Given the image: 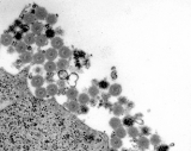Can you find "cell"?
Returning a JSON list of instances; mask_svg holds the SVG:
<instances>
[{"label":"cell","mask_w":191,"mask_h":151,"mask_svg":"<svg viewBox=\"0 0 191 151\" xmlns=\"http://www.w3.org/2000/svg\"><path fill=\"white\" fill-rule=\"evenodd\" d=\"M155 149H157V151H169L170 150V146L166 144H159L158 146H155Z\"/></svg>","instance_id":"obj_36"},{"label":"cell","mask_w":191,"mask_h":151,"mask_svg":"<svg viewBox=\"0 0 191 151\" xmlns=\"http://www.w3.org/2000/svg\"><path fill=\"white\" fill-rule=\"evenodd\" d=\"M32 55H34V54L31 53V51H27V53L22 54L21 56H19V59H21L22 63L29 64V63L32 62Z\"/></svg>","instance_id":"obj_22"},{"label":"cell","mask_w":191,"mask_h":151,"mask_svg":"<svg viewBox=\"0 0 191 151\" xmlns=\"http://www.w3.org/2000/svg\"><path fill=\"white\" fill-rule=\"evenodd\" d=\"M46 21H47V25H55L57 23V16L54 13H48Z\"/></svg>","instance_id":"obj_31"},{"label":"cell","mask_w":191,"mask_h":151,"mask_svg":"<svg viewBox=\"0 0 191 151\" xmlns=\"http://www.w3.org/2000/svg\"><path fill=\"white\" fill-rule=\"evenodd\" d=\"M46 56H44V51H37L36 54L32 55V63L36 66H41L46 63Z\"/></svg>","instance_id":"obj_4"},{"label":"cell","mask_w":191,"mask_h":151,"mask_svg":"<svg viewBox=\"0 0 191 151\" xmlns=\"http://www.w3.org/2000/svg\"><path fill=\"white\" fill-rule=\"evenodd\" d=\"M23 37H24V35L21 31H17V32L14 33L13 40H16V42H21V40H23Z\"/></svg>","instance_id":"obj_39"},{"label":"cell","mask_w":191,"mask_h":151,"mask_svg":"<svg viewBox=\"0 0 191 151\" xmlns=\"http://www.w3.org/2000/svg\"><path fill=\"white\" fill-rule=\"evenodd\" d=\"M111 111L114 113V117H121L124 114V107L122 105H118V104H114L111 107Z\"/></svg>","instance_id":"obj_19"},{"label":"cell","mask_w":191,"mask_h":151,"mask_svg":"<svg viewBox=\"0 0 191 151\" xmlns=\"http://www.w3.org/2000/svg\"><path fill=\"white\" fill-rule=\"evenodd\" d=\"M111 151H117L116 149H112V148H111Z\"/></svg>","instance_id":"obj_48"},{"label":"cell","mask_w":191,"mask_h":151,"mask_svg":"<svg viewBox=\"0 0 191 151\" xmlns=\"http://www.w3.org/2000/svg\"><path fill=\"white\" fill-rule=\"evenodd\" d=\"M97 87H98L99 89H104V91H106V89H109L110 83L106 81V80H100V81H98Z\"/></svg>","instance_id":"obj_35"},{"label":"cell","mask_w":191,"mask_h":151,"mask_svg":"<svg viewBox=\"0 0 191 151\" xmlns=\"http://www.w3.org/2000/svg\"><path fill=\"white\" fill-rule=\"evenodd\" d=\"M110 145H111L112 149H116L117 150V149H121V148H122L123 142L121 138H118V137H116L115 134H112L111 138H110Z\"/></svg>","instance_id":"obj_13"},{"label":"cell","mask_w":191,"mask_h":151,"mask_svg":"<svg viewBox=\"0 0 191 151\" xmlns=\"http://www.w3.org/2000/svg\"><path fill=\"white\" fill-rule=\"evenodd\" d=\"M44 36L47 37L48 40H53L54 37H56V32H55L54 29H51V27H48V29H46Z\"/></svg>","instance_id":"obj_32"},{"label":"cell","mask_w":191,"mask_h":151,"mask_svg":"<svg viewBox=\"0 0 191 151\" xmlns=\"http://www.w3.org/2000/svg\"><path fill=\"white\" fill-rule=\"evenodd\" d=\"M69 78V74L67 73V70H59L57 72V79L62 80V81H67Z\"/></svg>","instance_id":"obj_33"},{"label":"cell","mask_w":191,"mask_h":151,"mask_svg":"<svg viewBox=\"0 0 191 151\" xmlns=\"http://www.w3.org/2000/svg\"><path fill=\"white\" fill-rule=\"evenodd\" d=\"M78 113H80V114H87V113H89V106L80 105V107H79V112H78Z\"/></svg>","instance_id":"obj_37"},{"label":"cell","mask_w":191,"mask_h":151,"mask_svg":"<svg viewBox=\"0 0 191 151\" xmlns=\"http://www.w3.org/2000/svg\"><path fill=\"white\" fill-rule=\"evenodd\" d=\"M43 30H44V24L42 23V21H35L32 25H30V32H32L35 36H38V35H41L43 32Z\"/></svg>","instance_id":"obj_6"},{"label":"cell","mask_w":191,"mask_h":151,"mask_svg":"<svg viewBox=\"0 0 191 151\" xmlns=\"http://www.w3.org/2000/svg\"><path fill=\"white\" fill-rule=\"evenodd\" d=\"M65 95L67 97L68 100H76L78 99V95H79V92H78V89L74 88V87H72V88H69L66 91L65 93Z\"/></svg>","instance_id":"obj_21"},{"label":"cell","mask_w":191,"mask_h":151,"mask_svg":"<svg viewBox=\"0 0 191 151\" xmlns=\"http://www.w3.org/2000/svg\"><path fill=\"white\" fill-rule=\"evenodd\" d=\"M0 44L4 46H11L13 44V36L10 32H5L0 36Z\"/></svg>","instance_id":"obj_1"},{"label":"cell","mask_w":191,"mask_h":151,"mask_svg":"<svg viewBox=\"0 0 191 151\" xmlns=\"http://www.w3.org/2000/svg\"><path fill=\"white\" fill-rule=\"evenodd\" d=\"M57 55L62 59H69L73 56V51L71 50V48H68V46H62L61 49L57 50Z\"/></svg>","instance_id":"obj_3"},{"label":"cell","mask_w":191,"mask_h":151,"mask_svg":"<svg viewBox=\"0 0 191 151\" xmlns=\"http://www.w3.org/2000/svg\"><path fill=\"white\" fill-rule=\"evenodd\" d=\"M35 44L38 46V48H43V46L48 45V38L46 37V36H44V33H41V35L36 36Z\"/></svg>","instance_id":"obj_15"},{"label":"cell","mask_w":191,"mask_h":151,"mask_svg":"<svg viewBox=\"0 0 191 151\" xmlns=\"http://www.w3.org/2000/svg\"><path fill=\"white\" fill-rule=\"evenodd\" d=\"M57 87H59V89L60 88H65L66 87V81H62V80H57Z\"/></svg>","instance_id":"obj_42"},{"label":"cell","mask_w":191,"mask_h":151,"mask_svg":"<svg viewBox=\"0 0 191 151\" xmlns=\"http://www.w3.org/2000/svg\"><path fill=\"white\" fill-rule=\"evenodd\" d=\"M50 45H51V48L55 49V50H59V49H61L62 46H65V43H63L62 37L56 36V37H54L53 40H50Z\"/></svg>","instance_id":"obj_8"},{"label":"cell","mask_w":191,"mask_h":151,"mask_svg":"<svg viewBox=\"0 0 191 151\" xmlns=\"http://www.w3.org/2000/svg\"><path fill=\"white\" fill-rule=\"evenodd\" d=\"M46 82V79L42 76V75H35L31 79V86L35 87V88H40V87H43Z\"/></svg>","instance_id":"obj_7"},{"label":"cell","mask_w":191,"mask_h":151,"mask_svg":"<svg viewBox=\"0 0 191 151\" xmlns=\"http://www.w3.org/2000/svg\"><path fill=\"white\" fill-rule=\"evenodd\" d=\"M152 134V130L148 126H142L140 129V136H143V137H147V136H150Z\"/></svg>","instance_id":"obj_34"},{"label":"cell","mask_w":191,"mask_h":151,"mask_svg":"<svg viewBox=\"0 0 191 151\" xmlns=\"http://www.w3.org/2000/svg\"><path fill=\"white\" fill-rule=\"evenodd\" d=\"M127 105H128V108H129V110H131V108L134 107V104H133V102H130V101H128V104H127Z\"/></svg>","instance_id":"obj_46"},{"label":"cell","mask_w":191,"mask_h":151,"mask_svg":"<svg viewBox=\"0 0 191 151\" xmlns=\"http://www.w3.org/2000/svg\"><path fill=\"white\" fill-rule=\"evenodd\" d=\"M35 40H36V36H35L32 32L25 33V35H24V37H23V42H24L27 46L35 44Z\"/></svg>","instance_id":"obj_20"},{"label":"cell","mask_w":191,"mask_h":151,"mask_svg":"<svg viewBox=\"0 0 191 151\" xmlns=\"http://www.w3.org/2000/svg\"><path fill=\"white\" fill-rule=\"evenodd\" d=\"M23 23L25 24V25H32L35 21H37V19H36V17H35L34 13H31V12H27V13H25L24 16H23Z\"/></svg>","instance_id":"obj_14"},{"label":"cell","mask_w":191,"mask_h":151,"mask_svg":"<svg viewBox=\"0 0 191 151\" xmlns=\"http://www.w3.org/2000/svg\"><path fill=\"white\" fill-rule=\"evenodd\" d=\"M56 67H57L59 70H67L69 67V61L68 59H57Z\"/></svg>","instance_id":"obj_25"},{"label":"cell","mask_w":191,"mask_h":151,"mask_svg":"<svg viewBox=\"0 0 191 151\" xmlns=\"http://www.w3.org/2000/svg\"><path fill=\"white\" fill-rule=\"evenodd\" d=\"M90 95L87 93H79V95H78V99H76V101L79 102V105H89L90 104Z\"/></svg>","instance_id":"obj_17"},{"label":"cell","mask_w":191,"mask_h":151,"mask_svg":"<svg viewBox=\"0 0 191 151\" xmlns=\"http://www.w3.org/2000/svg\"><path fill=\"white\" fill-rule=\"evenodd\" d=\"M137 146L141 149V150H147L150 146L149 139L147 137H143V136H140L137 138Z\"/></svg>","instance_id":"obj_9"},{"label":"cell","mask_w":191,"mask_h":151,"mask_svg":"<svg viewBox=\"0 0 191 151\" xmlns=\"http://www.w3.org/2000/svg\"><path fill=\"white\" fill-rule=\"evenodd\" d=\"M134 124H135V119H134V117H131V116H125L122 119V126L130 127V126H134Z\"/></svg>","instance_id":"obj_27"},{"label":"cell","mask_w":191,"mask_h":151,"mask_svg":"<svg viewBox=\"0 0 191 151\" xmlns=\"http://www.w3.org/2000/svg\"><path fill=\"white\" fill-rule=\"evenodd\" d=\"M109 125L112 130H116L122 126V119H120V117H112L109 120Z\"/></svg>","instance_id":"obj_23"},{"label":"cell","mask_w":191,"mask_h":151,"mask_svg":"<svg viewBox=\"0 0 191 151\" xmlns=\"http://www.w3.org/2000/svg\"><path fill=\"white\" fill-rule=\"evenodd\" d=\"M127 136H129L130 138H139L140 137V130L136 126H130L127 130Z\"/></svg>","instance_id":"obj_24"},{"label":"cell","mask_w":191,"mask_h":151,"mask_svg":"<svg viewBox=\"0 0 191 151\" xmlns=\"http://www.w3.org/2000/svg\"><path fill=\"white\" fill-rule=\"evenodd\" d=\"M35 95H36V98L38 99H44L47 98V91H46V88L44 87H40V88H36L35 89Z\"/></svg>","instance_id":"obj_29"},{"label":"cell","mask_w":191,"mask_h":151,"mask_svg":"<svg viewBox=\"0 0 191 151\" xmlns=\"http://www.w3.org/2000/svg\"><path fill=\"white\" fill-rule=\"evenodd\" d=\"M54 74L53 73H47V78H46V81H48L49 83H54Z\"/></svg>","instance_id":"obj_41"},{"label":"cell","mask_w":191,"mask_h":151,"mask_svg":"<svg viewBox=\"0 0 191 151\" xmlns=\"http://www.w3.org/2000/svg\"><path fill=\"white\" fill-rule=\"evenodd\" d=\"M111 78H112L114 80L116 79V78H117V76H116V73H112V76H111Z\"/></svg>","instance_id":"obj_47"},{"label":"cell","mask_w":191,"mask_h":151,"mask_svg":"<svg viewBox=\"0 0 191 151\" xmlns=\"http://www.w3.org/2000/svg\"><path fill=\"white\" fill-rule=\"evenodd\" d=\"M46 91L48 97H55L56 94H59V87L56 86V83H48Z\"/></svg>","instance_id":"obj_16"},{"label":"cell","mask_w":191,"mask_h":151,"mask_svg":"<svg viewBox=\"0 0 191 151\" xmlns=\"http://www.w3.org/2000/svg\"><path fill=\"white\" fill-rule=\"evenodd\" d=\"M44 56H46V59L47 61H53L55 62V59H57V50H55L53 48H48L47 50L44 51Z\"/></svg>","instance_id":"obj_10"},{"label":"cell","mask_w":191,"mask_h":151,"mask_svg":"<svg viewBox=\"0 0 191 151\" xmlns=\"http://www.w3.org/2000/svg\"><path fill=\"white\" fill-rule=\"evenodd\" d=\"M148 139H149L150 145H153V146H158L159 144H161V138H160V136L157 134V133L150 134V138H148Z\"/></svg>","instance_id":"obj_28"},{"label":"cell","mask_w":191,"mask_h":151,"mask_svg":"<svg viewBox=\"0 0 191 151\" xmlns=\"http://www.w3.org/2000/svg\"><path fill=\"white\" fill-rule=\"evenodd\" d=\"M34 14H35V17H36V19L38 20V21H42V20H46V18H47V16H48V12L44 7L37 6L35 8Z\"/></svg>","instance_id":"obj_5"},{"label":"cell","mask_w":191,"mask_h":151,"mask_svg":"<svg viewBox=\"0 0 191 151\" xmlns=\"http://www.w3.org/2000/svg\"><path fill=\"white\" fill-rule=\"evenodd\" d=\"M43 69H44L47 73H53V74H54V73L57 70L56 62H53V61H47V62L43 64Z\"/></svg>","instance_id":"obj_18"},{"label":"cell","mask_w":191,"mask_h":151,"mask_svg":"<svg viewBox=\"0 0 191 151\" xmlns=\"http://www.w3.org/2000/svg\"><path fill=\"white\" fill-rule=\"evenodd\" d=\"M108 91H109L110 97L118 98V97H121V94H122V86L120 85V83H112V85H110Z\"/></svg>","instance_id":"obj_2"},{"label":"cell","mask_w":191,"mask_h":151,"mask_svg":"<svg viewBox=\"0 0 191 151\" xmlns=\"http://www.w3.org/2000/svg\"><path fill=\"white\" fill-rule=\"evenodd\" d=\"M65 106H66V108H67L69 112H72V113H78V112H79V107H80L79 102H78L76 100H69Z\"/></svg>","instance_id":"obj_11"},{"label":"cell","mask_w":191,"mask_h":151,"mask_svg":"<svg viewBox=\"0 0 191 151\" xmlns=\"http://www.w3.org/2000/svg\"><path fill=\"white\" fill-rule=\"evenodd\" d=\"M29 25H25V24H22V26L19 27V31H21L23 35H25V33H27L29 32Z\"/></svg>","instance_id":"obj_40"},{"label":"cell","mask_w":191,"mask_h":151,"mask_svg":"<svg viewBox=\"0 0 191 151\" xmlns=\"http://www.w3.org/2000/svg\"><path fill=\"white\" fill-rule=\"evenodd\" d=\"M7 53H8V54H13V53H16V50H14L13 46H10V48L7 49Z\"/></svg>","instance_id":"obj_45"},{"label":"cell","mask_w":191,"mask_h":151,"mask_svg":"<svg viewBox=\"0 0 191 151\" xmlns=\"http://www.w3.org/2000/svg\"><path fill=\"white\" fill-rule=\"evenodd\" d=\"M0 46H1V44H0Z\"/></svg>","instance_id":"obj_49"},{"label":"cell","mask_w":191,"mask_h":151,"mask_svg":"<svg viewBox=\"0 0 191 151\" xmlns=\"http://www.w3.org/2000/svg\"><path fill=\"white\" fill-rule=\"evenodd\" d=\"M13 48H14V50H16V53L19 54V55H22V54H24L27 51V45L23 42V40H21V42H16L13 44Z\"/></svg>","instance_id":"obj_12"},{"label":"cell","mask_w":191,"mask_h":151,"mask_svg":"<svg viewBox=\"0 0 191 151\" xmlns=\"http://www.w3.org/2000/svg\"><path fill=\"white\" fill-rule=\"evenodd\" d=\"M117 104H118V105H127V104H128V99L125 98V97H122V95H121V97H118V100H117Z\"/></svg>","instance_id":"obj_38"},{"label":"cell","mask_w":191,"mask_h":151,"mask_svg":"<svg viewBox=\"0 0 191 151\" xmlns=\"http://www.w3.org/2000/svg\"><path fill=\"white\" fill-rule=\"evenodd\" d=\"M114 134L116 136V137L121 138V139H123V138L127 137V130L124 129V126H121V127H118V129H116V130H114Z\"/></svg>","instance_id":"obj_30"},{"label":"cell","mask_w":191,"mask_h":151,"mask_svg":"<svg viewBox=\"0 0 191 151\" xmlns=\"http://www.w3.org/2000/svg\"><path fill=\"white\" fill-rule=\"evenodd\" d=\"M99 92H100V89L97 87V86H91L89 87V89H87V94L90 95V98H93L96 99L98 95H99Z\"/></svg>","instance_id":"obj_26"},{"label":"cell","mask_w":191,"mask_h":151,"mask_svg":"<svg viewBox=\"0 0 191 151\" xmlns=\"http://www.w3.org/2000/svg\"><path fill=\"white\" fill-rule=\"evenodd\" d=\"M42 70H43V69H42L41 67H36V68H35V73H36V75H41Z\"/></svg>","instance_id":"obj_43"},{"label":"cell","mask_w":191,"mask_h":151,"mask_svg":"<svg viewBox=\"0 0 191 151\" xmlns=\"http://www.w3.org/2000/svg\"><path fill=\"white\" fill-rule=\"evenodd\" d=\"M103 100H105V101H108V100H109L110 98H111V97H110V94L109 93H104V94H103Z\"/></svg>","instance_id":"obj_44"}]
</instances>
